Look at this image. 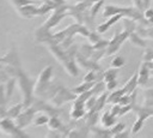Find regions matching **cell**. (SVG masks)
Masks as SVG:
<instances>
[{
	"instance_id": "cell-4",
	"label": "cell",
	"mask_w": 153,
	"mask_h": 138,
	"mask_svg": "<svg viewBox=\"0 0 153 138\" xmlns=\"http://www.w3.org/2000/svg\"><path fill=\"white\" fill-rule=\"evenodd\" d=\"M137 83H139V82L136 80V74H135V76H134V77H133V78H131V79H130V80L124 85V88H123L124 92H126V94H130V92L135 89V86H136V84H137Z\"/></svg>"
},
{
	"instance_id": "cell-15",
	"label": "cell",
	"mask_w": 153,
	"mask_h": 138,
	"mask_svg": "<svg viewBox=\"0 0 153 138\" xmlns=\"http://www.w3.org/2000/svg\"><path fill=\"white\" fill-rule=\"evenodd\" d=\"M13 85H14V79H11V82L8 83L7 85V94H6V98H8L12 94V89H13Z\"/></svg>"
},
{
	"instance_id": "cell-17",
	"label": "cell",
	"mask_w": 153,
	"mask_h": 138,
	"mask_svg": "<svg viewBox=\"0 0 153 138\" xmlns=\"http://www.w3.org/2000/svg\"><path fill=\"white\" fill-rule=\"evenodd\" d=\"M116 79H112V80H109V82H106V89L108 90H112L115 86H116Z\"/></svg>"
},
{
	"instance_id": "cell-16",
	"label": "cell",
	"mask_w": 153,
	"mask_h": 138,
	"mask_svg": "<svg viewBox=\"0 0 153 138\" xmlns=\"http://www.w3.org/2000/svg\"><path fill=\"white\" fill-rule=\"evenodd\" d=\"M94 77H96V76H94V72H93V71H91L88 74H86V76H85L84 80H85V82H92V80H94V79H96Z\"/></svg>"
},
{
	"instance_id": "cell-9",
	"label": "cell",
	"mask_w": 153,
	"mask_h": 138,
	"mask_svg": "<svg viewBox=\"0 0 153 138\" xmlns=\"http://www.w3.org/2000/svg\"><path fill=\"white\" fill-rule=\"evenodd\" d=\"M116 76H117V70H109L104 73V80L109 82V80L116 79Z\"/></svg>"
},
{
	"instance_id": "cell-5",
	"label": "cell",
	"mask_w": 153,
	"mask_h": 138,
	"mask_svg": "<svg viewBox=\"0 0 153 138\" xmlns=\"http://www.w3.org/2000/svg\"><path fill=\"white\" fill-rule=\"evenodd\" d=\"M120 18H121V14H118V16H115V17H112V18H111V19H110L109 22H106V24H103V25H100V26L98 28V31H99V32H104V31H105V30H106V29H108V28H109L110 25H112V24H114V22L118 20Z\"/></svg>"
},
{
	"instance_id": "cell-1",
	"label": "cell",
	"mask_w": 153,
	"mask_h": 138,
	"mask_svg": "<svg viewBox=\"0 0 153 138\" xmlns=\"http://www.w3.org/2000/svg\"><path fill=\"white\" fill-rule=\"evenodd\" d=\"M0 128L6 132L7 134H11V136H25L23 132L19 131V128H17L11 121L10 119H2L0 121Z\"/></svg>"
},
{
	"instance_id": "cell-21",
	"label": "cell",
	"mask_w": 153,
	"mask_h": 138,
	"mask_svg": "<svg viewBox=\"0 0 153 138\" xmlns=\"http://www.w3.org/2000/svg\"><path fill=\"white\" fill-rule=\"evenodd\" d=\"M152 64H153V62H152Z\"/></svg>"
},
{
	"instance_id": "cell-6",
	"label": "cell",
	"mask_w": 153,
	"mask_h": 138,
	"mask_svg": "<svg viewBox=\"0 0 153 138\" xmlns=\"http://www.w3.org/2000/svg\"><path fill=\"white\" fill-rule=\"evenodd\" d=\"M126 92H124V90L123 89H121V90H118V91H116V92H114V94H111L110 96H109V102H118L120 101V98L124 95Z\"/></svg>"
},
{
	"instance_id": "cell-8",
	"label": "cell",
	"mask_w": 153,
	"mask_h": 138,
	"mask_svg": "<svg viewBox=\"0 0 153 138\" xmlns=\"http://www.w3.org/2000/svg\"><path fill=\"white\" fill-rule=\"evenodd\" d=\"M147 79H148V71H147V68L142 67V70L140 71V77H139L137 82H139V84L143 85L147 82Z\"/></svg>"
},
{
	"instance_id": "cell-3",
	"label": "cell",
	"mask_w": 153,
	"mask_h": 138,
	"mask_svg": "<svg viewBox=\"0 0 153 138\" xmlns=\"http://www.w3.org/2000/svg\"><path fill=\"white\" fill-rule=\"evenodd\" d=\"M102 122H103V125L106 126V127L114 125V122H115V115H114L111 112L105 113V114L103 115V118H102Z\"/></svg>"
},
{
	"instance_id": "cell-13",
	"label": "cell",
	"mask_w": 153,
	"mask_h": 138,
	"mask_svg": "<svg viewBox=\"0 0 153 138\" xmlns=\"http://www.w3.org/2000/svg\"><path fill=\"white\" fill-rule=\"evenodd\" d=\"M142 125H143V119L140 118V119L135 122V125H134V127H133V133H136L137 131H140L141 127H142Z\"/></svg>"
},
{
	"instance_id": "cell-14",
	"label": "cell",
	"mask_w": 153,
	"mask_h": 138,
	"mask_svg": "<svg viewBox=\"0 0 153 138\" xmlns=\"http://www.w3.org/2000/svg\"><path fill=\"white\" fill-rule=\"evenodd\" d=\"M123 128H124V124H118V125H116V126L114 127V130L110 132V134H115V136H116V134H117V132H118V131L121 132Z\"/></svg>"
},
{
	"instance_id": "cell-2",
	"label": "cell",
	"mask_w": 153,
	"mask_h": 138,
	"mask_svg": "<svg viewBox=\"0 0 153 138\" xmlns=\"http://www.w3.org/2000/svg\"><path fill=\"white\" fill-rule=\"evenodd\" d=\"M33 113H35V108H30V109H26L20 115H18V127H23V126L27 125L31 121Z\"/></svg>"
},
{
	"instance_id": "cell-20",
	"label": "cell",
	"mask_w": 153,
	"mask_h": 138,
	"mask_svg": "<svg viewBox=\"0 0 153 138\" xmlns=\"http://www.w3.org/2000/svg\"><path fill=\"white\" fill-rule=\"evenodd\" d=\"M57 1L59 2H62V0H53V2H57Z\"/></svg>"
},
{
	"instance_id": "cell-19",
	"label": "cell",
	"mask_w": 153,
	"mask_h": 138,
	"mask_svg": "<svg viewBox=\"0 0 153 138\" xmlns=\"http://www.w3.org/2000/svg\"><path fill=\"white\" fill-rule=\"evenodd\" d=\"M90 36V40L92 41V42H97L98 41V37L94 35V34H91V35H88Z\"/></svg>"
},
{
	"instance_id": "cell-12",
	"label": "cell",
	"mask_w": 153,
	"mask_h": 138,
	"mask_svg": "<svg viewBox=\"0 0 153 138\" xmlns=\"http://www.w3.org/2000/svg\"><path fill=\"white\" fill-rule=\"evenodd\" d=\"M47 122H49V118L45 115H41L35 119V125H44Z\"/></svg>"
},
{
	"instance_id": "cell-10",
	"label": "cell",
	"mask_w": 153,
	"mask_h": 138,
	"mask_svg": "<svg viewBox=\"0 0 153 138\" xmlns=\"http://www.w3.org/2000/svg\"><path fill=\"white\" fill-rule=\"evenodd\" d=\"M20 108H22V104H17V106H14L12 109H10V110L7 112V115L11 116V118H16V116H18L19 113H20Z\"/></svg>"
},
{
	"instance_id": "cell-11",
	"label": "cell",
	"mask_w": 153,
	"mask_h": 138,
	"mask_svg": "<svg viewBox=\"0 0 153 138\" xmlns=\"http://www.w3.org/2000/svg\"><path fill=\"white\" fill-rule=\"evenodd\" d=\"M111 65H112V67H121V66H123L124 65V59L122 58V56H116L114 60H112V62H111Z\"/></svg>"
},
{
	"instance_id": "cell-18",
	"label": "cell",
	"mask_w": 153,
	"mask_h": 138,
	"mask_svg": "<svg viewBox=\"0 0 153 138\" xmlns=\"http://www.w3.org/2000/svg\"><path fill=\"white\" fill-rule=\"evenodd\" d=\"M145 17L146 18H152L153 17V10H146V12H145Z\"/></svg>"
},
{
	"instance_id": "cell-7",
	"label": "cell",
	"mask_w": 153,
	"mask_h": 138,
	"mask_svg": "<svg viewBox=\"0 0 153 138\" xmlns=\"http://www.w3.org/2000/svg\"><path fill=\"white\" fill-rule=\"evenodd\" d=\"M92 85H93L92 83H90V82H85L82 85H80V86H78V88H75V89H73V91L76 92V94H81V92H85V91H87L88 89H91Z\"/></svg>"
}]
</instances>
